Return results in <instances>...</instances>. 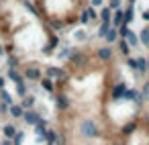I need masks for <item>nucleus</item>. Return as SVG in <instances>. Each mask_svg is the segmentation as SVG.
Instances as JSON below:
<instances>
[{
    "label": "nucleus",
    "mask_w": 149,
    "mask_h": 145,
    "mask_svg": "<svg viewBox=\"0 0 149 145\" xmlns=\"http://www.w3.org/2000/svg\"><path fill=\"white\" fill-rule=\"evenodd\" d=\"M57 139H59V131H55L53 127H47L45 129V143H55L57 145Z\"/></svg>",
    "instance_id": "aec40b11"
},
{
    "label": "nucleus",
    "mask_w": 149,
    "mask_h": 145,
    "mask_svg": "<svg viewBox=\"0 0 149 145\" xmlns=\"http://www.w3.org/2000/svg\"><path fill=\"white\" fill-rule=\"evenodd\" d=\"M23 114H25V108H23L21 102H15V104L8 106V119H13V121H21Z\"/></svg>",
    "instance_id": "f8f14e48"
},
{
    "label": "nucleus",
    "mask_w": 149,
    "mask_h": 145,
    "mask_svg": "<svg viewBox=\"0 0 149 145\" xmlns=\"http://www.w3.org/2000/svg\"><path fill=\"white\" fill-rule=\"evenodd\" d=\"M72 51H74V45H68V43L63 45V43H61V45H59V49L55 51V55H53V57L65 63V61H68V59L72 57Z\"/></svg>",
    "instance_id": "6e6552de"
},
{
    "label": "nucleus",
    "mask_w": 149,
    "mask_h": 145,
    "mask_svg": "<svg viewBox=\"0 0 149 145\" xmlns=\"http://www.w3.org/2000/svg\"><path fill=\"white\" fill-rule=\"evenodd\" d=\"M125 39H127V43H129L133 49H139V47H141V43H139V35H137L133 29H129V33H127Z\"/></svg>",
    "instance_id": "6ab92c4d"
},
{
    "label": "nucleus",
    "mask_w": 149,
    "mask_h": 145,
    "mask_svg": "<svg viewBox=\"0 0 149 145\" xmlns=\"http://www.w3.org/2000/svg\"><path fill=\"white\" fill-rule=\"evenodd\" d=\"M41 119H43V114H41L37 108H29V110H25V114H23V121H25V125H29V127L39 125Z\"/></svg>",
    "instance_id": "423d86ee"
},
{
    "label": "nucleus",
    "mask_w": 149,
    "mask_h": 145,
    "mask_svg": "<svg viewBox=\"0 0 149 145\" xmlns=\"http://www.w3.org/2000/svg\"><path fill=\"white\" fill-rule=\"evenodd\" d=\"M149 74V66H147V57L141 53V55H137V76H147Z\"/></svg>",
    "instance_id": "ddd939ff"
},
{
    "label": "nucleus",
    "mask_w": 149,
    "mask_h": 145,
    "mask_svg": "<svg viewBox=\"0 0 149 145\" xmlns=\"http://www.w3.org/2000/svg\"><path fill=\"white\" fill-rule=\"evenodd\" d=\"M0 102H4V104H15V96L6 90V88H2V90H0Z\"/></svg>",
    "instance_id": "5701e85b"
},
{
    "label": "nucleus",
    "mask_w": 149,
    "mask_h": 145,
    "mask_svg": "<svg viewBox=\"0 0 149 145\" xmlns=\"http://www.w3.org/2000/svg\"><path fill=\"white\" fill-rule=\"evenodd\" d=\"M94 55H96V59H98L100 63H112V61L116 59V47L104 43V45H100V47L94 49Z\"/></svg>",
    "instance_id": "20e7f679"
},
{
    "label": "nucleus",
    "mask_w": 149,
    "mask_h": 145,
    "mask_svg": "<svg viewBox=\"0 0 149 145\" xmlns=\"http://www.w3.org/2000/svg\"><path fill=\"white\" fill-rule=\"evenodd\" d=\"M19 102L23 104V108H25V110H29V108H37V102H39V98H37V94L29 92V94H25V96H23Z\"/></svg>",
    "instance_id": "9b49d317"
},
{
    "label": "nucleus",
    "mask_w": 149,
    "mask_h": 145,
    "mask_svg": "<svg viewBox=\"0 0 149 145\" xmlns=\"http://www.w3.org/2000/svg\"><path fill=\"white\" fill-rule=\"evenodd\" d=\"M72 39H74L76 43H80V47H84L86 43H90V41L94 39V33H90L88 27H82V25H80V29H76V31L72 33Z\"/></svg>",
    "instance_id": "39448f33"
},
{
    "label": "nucleus",
    "mask_w": 149,
    "mask_h": 145,
    "mask_svg": "<svg viewBox=\"0 0 149 145\" xmlns=\"http://www.w3.org/2000/svg\"><path fill=\"white\" fill-rule=\"evenodd\" d=\"M123 4H125V0H106V6L110 10H118V8H123Z\"/></svg>",
    "instance_id": "b1692460"
},
{
    "label": "nucleus",
    "mask_w": 149,
    "mask_h": 145,
    "mask_svg": "<svg viewBox=\"0 0 149 145\" xmlns=\"http://www.w3.org/2000/svg\"><path fill=\"white\" fill-rule=\"evenodd\" d=\"M98 10H100V23L112 25V13H114V10H110L108 6H102V8H98Z\"/></svg>",
    "instance_id": "412c9836"
},
{
    "label": "nucleus",
    "mask_w": 149,
    "mask_h": 145,
    "mask_svg": "<svg viewBox=\"0 0 149 145\" xmlns=\"http://www.w3.org/2000/svg\"><path fill=\"white\" fill-rule=\"evenodd\" d=\"M6 86H8V78H6V74H0V90L6 88Z\"/></svg>",
    "instance_id": "bb28decb"
},
{
    "label": "nucleus",
    "mask_w": 149,
    "mask_h": 145,
    "mask_svg": "<svg viewBox=\"0 0 149 145\" xmlns=\"http://www.w3.org/2000/svg\"><path fill=\"white\" fill-rule=\"evenodd\" d=\"M0 59H6V45H4V41H0Z\"/></svg>",
    "instance_id": "cd10ccee"
},
{
    "label": "nucleus",
    "mask_w": 149,
    "mask_h": 145,
    "mask_svg": "<svg viewBox=\"0 0 149 145\" xmlns=\"http://www.w3.org/2000/svg\"><path fill=\"white\" fill-rule=\"evenodd\" d=\"M4 74H6L8 82H10V84H15V86H17V84H25V82H27L21 70H6Z\"/></svg>",
    "instance_id": "9d476101"
},
{
    "label": "nucleus",
    "mask_w": 149,
    "mask_h": 145,
    "mask_svg": "<svg viewBox=\"0 0 149 145\" xmlns=\"http://www.w3.org/2000/svg\"><path fill=\"white\" fill-rule=\"evenodd\" d=\"M139 35V43H141V47H149V25H143V29L137 33Z\"/></svg>",
    "instance_id": "f3484780"
},
{
    "label": "nucleus",
    "mask_w": 149,
    "mask_h": 145,
    "mask_svg": "<svg viewBox=\"0 0 149 145\" xmlns=\"http://www.w3.org/2000/svg\"><path fill=\"white\" fill-rule=\"evenodd\" d=\"M39 88H41L43 92L51 94V96L57 92V84H55V80H51V78H47V76H43V78L39 80Z\"/></svg>",
    "instance_id": "1a4fd4ad"
},
{
    "label": "nucleus",
    "mask_w": 149,
    "mask_h": 145,
    "mask_svg": "<svg viewBox=\"0 0 149 145\" xmlns=\"http://www.w3.org/2000/svg\"><path fill=\"white\" fill-rule=\"evenodd\" d=\"M118 39H120V37H118V29L110 25V29H108L106 35H104V43H106V45H116Z\"/></svg>",
    "instance_id": "4468645a"
},
{
    "label": "nucleus",
    "mask_w": 149,
    "mask_h": 145,
    "mask_svg": "<svg viewBox=\"0 0 149 145\" xmlns=\"http://www.w3.org/2000/svg\"><path fill=\"white\" fill-rule=\"evenodd\" d=\"M141 21H143L145 25H149V8H143V10H141Z\"/></svg>",
    "instance_id": "a878e982"
},
{
    "label": "nucleus",
    "mask_w": 149,
    "mask_h": 145,
    "mask_svg": "<svg viewBox=\"0 0 149 145\" xmlns=\"http://www.w3.org/2000/svg\"><path fill=\"white\" fill-rule=\"evenodd\" d=\"M123 63L127 66V70H131V72L137 76V55H129V57H125Z\"/></svg>",
    "instance_id": "4be33fe9"
},
{
    "label": "nucleus",
    "mask_w": 149,
    "mask_h": 145,
    "mask_svg": "<svg viewBox=\"0 0 149 145\" xmlns=\"http://www.w3.org/2000/svg\"><path fill=\"white\" fill-rule=\"evenodd\" d=\"M86 2H88V0H86Z\"/></svg>",
    "instance_id": "c756f323"
},
{
    "label": "nucleus",
    "mask_w": 149,
    "mask_h": 145,
    "mask_svg": "<svg viewBox=\"0 0 149 145\" xmlns=\"http://www.w3.org/2000/svg\"><path fill=\"white\" fill-rule=\"evenodd\" d=\"M78 133L84 137V139H98L102 137V127L98 125L96 119L92 116H82L78 121Z\"/></svg>",
    "instance_id": "f03ea898"
},
{
    "label": "nucleus",
    "mask_w": 149,
    "mask_h": 145,
    "mask_svg": "<svg viewBox=\"0 0 149 145\" xmlns=\"http://www.w3.org/2000/svg\"><path fill=\"white\" fill-rule=\"evenodd\" d=\"M123 25H125V10H123V8H118V10H114V13H112V27L120 29Z\"/></svg>",
    "instance_id": "dca6fc26"
},
{
    "label": "nucleus",
    "mask_w": 149,
    "mask_h": 145,
    "mask_svg": "<svg viewBox=\"0 0 149 145\" xmlns=\"http://www.w3.org/2000/svg\"><path fill=\"white\" fill-rule=\"evenodd\" d=\"M123 10H125V25L131 27L133 21H135V6H133V4H127Z\"/></svg>",
    "instance_id": "a211bd4d"
},
{
    "label": "nucleus",
    "mask_w": 149,
    "mask_h": 145,
    "mask_svg": "<svg viewBox=\"0 0 149 145\" xmlns=\"http://www.w3.org/2000/svg\"><path fill=\"white\" fill-rule=\"evenodd\" d=\"M21 72H23V76H25V80L29 84H39V80L45 76L43 74V66L39 61H35V59L21 61Z\"/></svg>",
    "instance_id": "7ed1b4c3"
},
{
    "label": "nucleus",
    "mask_w": 149,
    "mask_h": 145,
    "mask_svg": "<svg viewBox=\"0 0 149 145\" xmlns=\"http://www.w3.org/2000/svg\"><path fill=\"white\" fill-rule=\"evenodd\" d=\"M88 4H90V6H94V8H102V6H106L104 0H88Z\"/></svg>",
    "instance_id": "393cba45"
},
{
    "label": "nucleus",
    "mask_w": 149,
    "mask_h": 145,
    "mask_svg": "<svg viewBox=\"0 0 149 145\" xmlns=\"http://www.w3.org/2000/svg\"><path fill=\"white\" fill-rule=\"evenodd\" d=\"M17 133H19V127H17L15 123H6V125L2 127V135H4V139H15Z\"/></svg>",
    "instance_id": "2eb2a0df"
},
{
    "label": "nucleus",
    "mask_w": 149,
    "mask_h": 145,
    "mask_svg": "<svg viewBox=\"0 0 149 145\" xmlns=\"http://www.w3.org/2000/svg\"><path fill=\"white\" fill-rule=\"evenodd\" d=\"M116 55L120 57V59H125V57H129V55H133V47L127 43V39H118L116 41Z\"/></svg>",
    "instance_id": "0eeeda50"
},
{
    "label": "nucleus",
    "mask_w": 149,
    "mask_h": 145,
    "mask_svg": "<svg viewBox=\"0 0 149 145\" xmlns=\"http://www.w3.org/2000/svg\"><path fill=\"white\" fill-rule=\"evenodd\" d=\"M110 145H125V139H123V141H112Z\"/></svg>",
    "instance_id": "c85d7f7f"
},
{
    "label": "nucleus",
    "mask_w": 149,
    "mask_h": 145,
    "mask_svg": "<svg viewBox=\"0 0 149 145\" xmlns=\"http://www.w3.org/2000/svg\"><path fill=\"white\" fill-rule=\"evenodd\" d=\"M37 6V17L53 31H63L80 21V13L88 4L86 0H33Z\"/></svg>",
    "instance_id": "f257e3e1"
}]
</instances>
